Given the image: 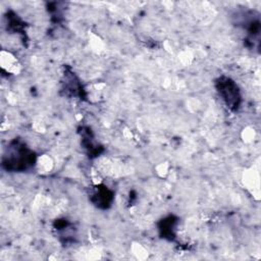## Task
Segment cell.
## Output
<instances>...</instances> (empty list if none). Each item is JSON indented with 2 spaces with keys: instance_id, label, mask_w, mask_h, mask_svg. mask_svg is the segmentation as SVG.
Masks as SVG:
<instances>
[{
  "instance_id": "3957f363",
  "label": "cell",
  "mask_w": 261,
  "mask_h": 261,
  "mask_svg": "<svg viewBox=\"0 0 261 261\" xmlns=\"http://www.w3.org/2000/svg\"><path fill=\"white\" fill-rule=\"evenodd\" d=\"M114 194L106 186H98L91 195V201L95 206L102 209H107L111 206Z\"/></svg>"
},
{
  "instance_id": "7a4b0ae2",
  "label": "cell",
  "mask_w": 261,
  "mask_h": 261,
  "mask_svg": "<svg viewBox=\"0 0 261 261\" xmlns=\"http://www.w3.org/2000/svg\"><path fill=\"white\" fill-rule=\"evenodd\" d=\"M218 95L230 110H238L242 97L238 85L227 76H219L215 82Z\"/></svg>"
},
{
  "instance_id": "6da1fadb",
  "label": "cell",
  "mask_w": 261,
  "mask_h": 261,
  "mask_svg": "<svg viewBox=\"0 0 261 261\" xmlns=\"http://www.w3.org/2000/svg\"><path fill=\"white\" fill-rule=\"evenodd\" d=\"M37 156L22 141L13 140L9 143L2 157V166L10 172H21L36 164Z\"/></svg>"
},
{
  "instance_id": "277c9868",
  "label": "cell",
  "mask_w": 261,
  "mask_h": 261,
  "mask_svg": "<svg viewBox=\"0 0 261 261\" xmlns=\"http://www.w3.org/2000/svg\"><path fill=\"white\" fill-rule=\"evenodd\" d=\"M175 220L172 216H169L168 218L164 219L160 225L159 230L161 231V236H164V238H171V236H174V227H175Z\"/></svg>"
}]
</instances>
